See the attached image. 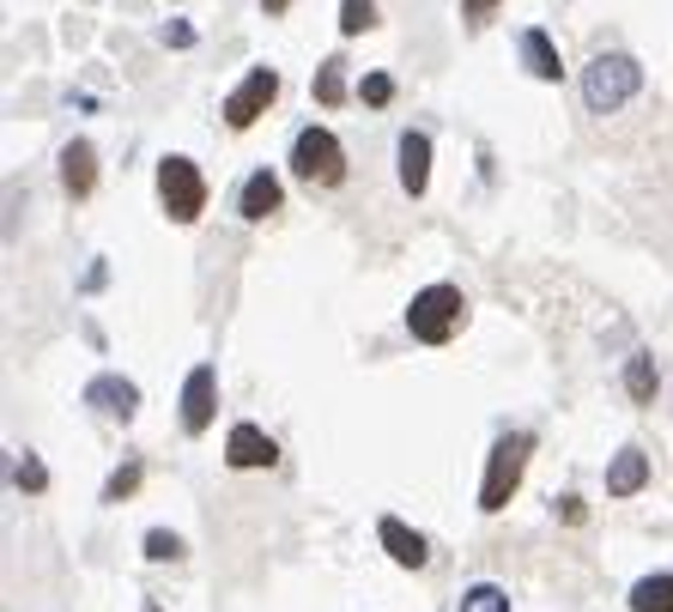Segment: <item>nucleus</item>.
I'll return each instance as SVG.
<instances>
[{
    "instance_id": "22",
    "label": "nucleus",
    "mask_w": 673,
    "mask_h": 612,
    "mask_svg": "<svg viewBox=\"0 0 673 612\" xmlns=\"http://www.w3.org/2000/svg\"><path fill=\"white\" fill-rule=\"evenodd\" d=\"M358 97H364L370 109H383L388 97H395V79H388V73H364V85H358Z\"/></svg>"
},
{
    "instance_id": "2",
    "label": "nucleus",
    "mask_w": 673,
    "mask_h": 612,
    "mask_svg": "<svg viewBox=\"0 0 673 612\" xmlns=\"http://www.w3.org/2000/svg\"><path fill=\"white\" fill-rule=\"evenodd\" d=\"M529 455H534V437H529V430H510V437H498V443H491L486 485H479V509H486V516H498V509L515 497V485H522V473H529Z\"/></svg>"
},
{
    "instance_id": "18",
    "label": "nucleus",
    "mask_w": 673,
    "mask_h": 612,
    "mask_svg": "<svg viewBox=\"0 0 673 612\" xmlns=\"http://www.w3.org/2000/svg\"><path fill=\"white\" fill-rule=\"evenodd\" d=\"M340 97H346V61H340V55H334V61H322L316 67V104H340Z\"/></svg>"
},
{
    "instance_id": "12",
    "label": "nucleus",
    "mask_w": 673,
    "mask_h": 612,
    "mask_svg": "<svg viewBox=\"0 0 673 612\" xmlns=\"http://www.w3.org/2000/svg\"><path fill=\"white\" fill-rule=\"evenodd\" d=\"M85 401H92V406H104L109 418H121V425H128V418L140 413V389H134L128 377H97L92 389H85Z\"/></svg>"
},
{
    "instance_id": "13",
    "label": "nucleus",
    "mask_w": 673,
    "mask_h": 612,
    "mask_svg": "<svg viewBox=\"0 0 673 612\" xmlns=\"http://www.w3.org/2000/svg\"><path fill=\"white\" fill-rule=\"evenodd\" d=\"M643 485H649V455L643 449H619L607 467V497H631V492H643Z\"/></svg>"
},
{
    "instance_id": "6",
    "label": "nucleus",
    "mask_w": 673,
    "mask_h": 612,
    "mask_svg": "<svg viewBox=\"0 0 673 612\" xmlns=\"http://www.w3.org/2000/svg\"><path fill=\"white\" fill-rule=\"evenodd\" d=\"M274 97H279V73L274 67H250V79L224 97V122H231V128H255V122L274 109Z\"/></svg>"
},
{
    "instance_id": "24",
    "label": "nucleus",
    "mask_w": 673,
    "mask_h": 612,
    "mask_svg": "<svg viewBox=\"0 0 673 612\" xmlns=\"http://www.w3.org/2000/svg\"><path fill=\"white\" fill-rule=\"evenodd\" d=\"M13 485H19V492H43V485H49V473H43V461H37V455H25V461H19V467H13Z\"/></svg>"
},
{
    "instance_id": "16",
    "label": "nucleus",
    "mask_w": 673,
    "mask_h": 612,
    "mask_svg": "<svg viewBox=\"0 0 673 612\" xmlns=\"http://www.w3.org/2000/svg\"><path fill=\"white\" fill-rule=\"evenodd\" d=\"M625 394H631L637 406L655 401V358H649V353H631V358H625Z\"/></svg>"
},
{
    "instance_id": "8",
    "label": "nucleus",
    "mask_w": 673,
    "mask_h": 612,
    "mask_svg": "<svg viewBox=\"0 0 673 612\" xmlns=\"http://www.w3.org/2000/svg\"><path fill=\"white\" fill-rule=\"evenodd\" d=\"M224 461L243 467V473H255V467H274L279 449H274V437H267L262 425H231V437H224Z\"/></svg>"
},
{
    "instance_id": "15",
    "label": "nucleus",
    "mask_w": 673,
    "mask_h": 612,
    "mask_svg": "<svg viewBox=\"0 0 673 612\" xmlns=\"http://www.w3.org/2000/svg\"><path fill=\"white\" fill-rule=\"evenodd\" d=\"M522 61H529V73H534V79H558V73H565V61H558V43L546 37L541 25L522 31Z\"/></svg>"
},
{
    "instance_id": "17",
    "label": "nucleus",
    "mask_w": 673,
    "mask_h": 612,
    "mask_svg": "<svg viewBox=\"0 0 673 612\" xmlns=\"http://www.w3.org/2000/svg\"><path fill=\"white\" fill-rule=\"evenodd\" d=\"M631 612H673V576H643L631 588Z\"/></svg>"
},
{
    "instance_id": "4",
    "label": "nucleus",
    "mask_w": 673,
    "mask_h": 612,
    "mask_svg": "<svg viewBox=\"0 0 673 612\" xmlns=\"http://www.w3.org/2000/svg\"><path fill=\"white\" fill-rule=\"evenodd\" d=\"M291 170H298V183H310V188H334L346 176V152L328 128H304L291 140Z\"/></svg>"
},
{
    "instance_id": "21",
    "label": "nucleus",
    "mask_w": 673,
    "mask_h": 612,
    "mask_svg": "<svg viewBox=\"0 0 673 612\" xmlns=\"http://www.w3.org/2000/svg\"><path fill=\"white\" fill-rule=\"evenodd\" d=\"M146 558H152V564H176V558H183V540H176L171 528H152V534H146Z\"/></svg>"
},
{
    "instance_id": "1",
    "label": "nucleus",
    "mask_w": 673,
    "mask_h": 612,
    "mask_svg": "<svg viewBox=\"0 0 673 612\" xmlns=\"http://www.w3.org/2000/svg\"><path fill=\"white\" fill-rule=\"evenodd\" d=\"M637 85H643V67H637L631 55H594V61L582 67V104H589L594 116L625 109L637 97Z\"/></svg>"
},
{
    "instance_id": "25",
    "label": "nucleus",
    "mask_w": 673,
    "mask_h": 612,
    "mask_svg": "<svg viewBox=\"0 0 673 612\" xmlns=\"http://www.w3.org/2000/svg\"><path fill=\"white\" fill-rule=\"evenodd\" d=\"M164 43H171V49H188V43H195V25H164Z\"/></svg>"
},
{
    "instance_id": "20",
    "label": "nucleus",
    "mask_w": 673,
    "mask_h": 612,
    "mask_svg": "<svg viewBox=\"0 0 673 612\" xmlns=\"http://www.w3.org/2000/svg\"><path fill=\"white\" fill-rule=\"evenodd\" d=\"M370 25H376V0H340V37H358Z\"/></svg>"
},
{
    "instance_id": "9",
    "label": "nucleus",
    "mask_w": 673,
    "mask_h": 612,
    "mask_svg": "<svg viewBox=\"0 0 673 612\" xmlns=\"http://www.w3.org/2000/svg\"><path fill=\"white\" fill-rule=\"evenodd\" d=\"M395 152H401V188H407V195H425V188H431V140H425L419 128H407Z\"/></svg>"
},
{
    "instance_id": "27",
    "label": "nucleus",
    "mask_w": 673,
    "mask_h": 612,
    "mask_svg": "<svg viewBox=\"0 0 673 612\" xmlns=\"http://www.w3.org/2000/svg\"><path fill=\"white\" fill-rule=\"evenodd\" d=\"M286 7H291V0H267V13H286Z\"/></svg>"
},
{
    "instance_id": "23",
    "label": "nucleus",
    "mask_w": 673,
    "mask_h": 612,
    "mask_svg": "<svg viewBox=\"0 0 673 612\" xmlns=\"http://www.w3.org/2000/svg\"><path fill=\"white\" fill-rule=\"evenodd\" d=\"M134 492H140V467H121V473H109L104 504H121V497H134Z\"/></svg>"
},
{
    "instance_id": "3",
    "label": "nucleus",
    "mask_w": 673,
    "mask_h": 612,
    "mask_svg": "<svg viewBox=\"0 0 673 612\" xmlns=\"http://www.w3.org/2000/svg\"><path fill=\"white\" fill-rule=\"evenodd\" d=\"M462 322H467V298L455 286H425L407 310L413 339H425V346H449V339L462 334Z\"/></svg>"
},
{
    "instance_id": "11",
    "label": "nucleus",
    "mask_w": 673,
    "mask_h": 612,
    "mask_svg": "<svg viewBox=\"0 0 673 612\" xmlns=\"http://www.w3.org/2000/svg\"><path fill=\"white\" fill-rule=\"evenodd\" d=\"M376 534H383L388 558H395L401 570H425V558H431V552H425V534H419V528H407L401 516H383V528H376Z\"/></svg>"
},
{
    "instance_id": "19",
    "label": "nucleus",
    "mask_w": 673,
    "mask_h": 612,
    "mask_svg": "<svg viewBox=\"0 0 673 612\" xmlns=\"http://www.w3.org/2000/svg\"><path fill=\"white\" fill-rule=\"evenodd\" d=\"M462 612H510V594H503L498 582H474L462 594Z\"/></svg>"
},
{
    "instance_id": "5",
    "label": "nucleus",
    "mask_w": 673,
    "mask_h": 612,
    "mask_svg": "<svg viewBox=\"0 0 673 612\" xmlns=\"http://www.w3.org/2000/svg\"><path fill=\"white\" fill-rule=\"evenodd\" d=\"M159 200L176 224H195L200 207H207V183H200V170L188 158H164L159 164Z\"/></svg>"
},
{
    "instance_id": "14",
    "label": "nucleus",
    "mask_w": 673,
    "mask_h": 612,
    "mask_svg": "<svg viewBox=\"0 0 673 612\" xmlns=\"http://www.w3.org/2000/svg\"><path fill=\"white\" fill-rule=\"evenodd\" d=\"M279 200H286V195H279V176L255 170L250 183H243V200H237V207H243V219L262 224V219H274V212H279Z\"/></svg>"
},
{
    "instance_id": "10",
    "label": "nucleus",
    "mask_w": 673,
    "mask_h": 612,
    "mask_svg": "<svg viewBox=\"0 0 673 612\" xmlns=\"http://www.w3.org/2000/svg\"><path fill=\"white\" fill-rule=\"evenodd\" d=\"M61 188L73 200H85L97 188V152H92V140H73V146H61Z\"/></svg>"
},
{
    "instance_id": "26",
    "label": "nucleus",
    "mask_w": 673,
    "mask_h": 612,
    "mask_svg": "<svg viewBox=\"0 0 673 612\" xmlns=\"http://www.w3.org/2000/svg\"><path fill=\"white\" fill-rule=\"evenodd\" d=\"M491 7H498V0H462V13L474 19V25H486V13H491Z\"/></svg>"
},
{
    "instance_id": "7",
    "label": "nucleus",
    "mask_w": 673,
    "mask_h": 612,
    "mask_svg": "<svg viewBox=\"0 0 673 612\" xmlns=\"http://www.w3.org/2000/svg\"><path fill=\"white\" fill-rule=\"evenodd\" d=\"M212 413H219V370L212 365H195L183 382V430L188 437H200V430L212 425Z\"/></svg>"
}]
</instances>
